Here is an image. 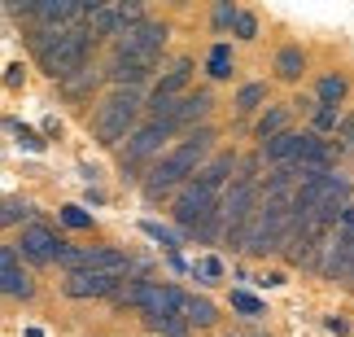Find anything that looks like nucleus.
<instances>
[{
    "instance_id": "obj_6",
    "label": "nucleus",
    "mask_w": 354,
    "mask_h": 337,
    "mask_svg": "<svg viewBox=\"0 0 354 337\" xmlns=\"http://www.w3.org/2000/svg\"><path fill=\"white\" fill-rule=\"evenodd\" d=\"M184 307H188V293H184L180 285H171V280H162V285H153V293H149L140 320H145L149 333H162L167 325L184 320Z\"/></svg>"
},
{
    "instance_id": "obj_20",
    "label": "nucleus",
    "mask_w": 354,
    "mask_h": 337,
    "mask_svg": "<svg viewBox=\"0 0 354 337\" xmlns=\"http://www.w3.org/2000/svg\"><path fill=\"white\" fill-rule=\"evenodd\" d=\"M346 92H350V79L346 75H324L319 79V105H333V110H342V101H346Z\"/></svg>"
},
{
    "instance_id": "obj_13",
    "label": "nucleus",
    "mask_w": 354,
    "mask_h": 337,
    "mask_svg": "<svg viewBox=\"0 0 354 337\" xmlns=\"http://www.w3.org/2000/svg\"><path fill=\"white\" fill-rule=\"evenodd\" d=\"M210 110H214V97H210V92H184V97H180V110H175V131H180V127H193V123L206 127Z\"/></svg>"
},
{
    "instance_id": "obj_30",
    "label": "nucleus",
    "mask_w": 354,
    "mask_h": 337,
    "mask_svg": "<svg viewBox=\"0 0 354 337\" xmlns=\"http://www.w3.org/2000/svg\"><path fill=\"white\" fill-rule=\"evenodd\" d=\"M232 31H236V39H258V18L241 9V18H236V26H232Z\"/></svg>"
},
{
    "instance_id": "obj_21",
    "label": "nucleus",
    "mask_w": 354,
    "mask_h": 337,
    "mask_svg": "<svg viewBox=\"0 0 354 337\" xmlns=\"http://www.w3.org/2000/svg\"><path fill=\"white\" fill-rule=\"evenodd\" d=\"M232 44H214L210 48V57H206V71H210V79H232Z\"/></svg>"
},
{
    "instance_id": "obj_9",
    "label": "nucleus",
    "mask_w": 354,
    "mask_h": 337,
    "mask_svg": "<svg viewBox=\"0 0 354 337\" xmlns=\"http://www.w3.org/2000/svg\"><path fill=\"white\" fill-rule=\"evenodd\" d=\"M122 289V276H105V272H75L62 280V293L75 302L84 298H114V293Z\"/></svg>"
},
{
    "instance_id": "obj_34",
    "label": "nucleus",
    "mask_w": 354,
    "mask_h": 337,
    "mask_svg": "<svg viewBox=\"0 0 354 337\" xmlns=\"http://www.w3.org/2000/svg\"><path fill=\"white\" fill-rule=\"evenodd\" d=\"M232 337H250V333H232Z\"/></svg>"
},
{
    "instance_id": "obj_3",
    "label": "nucleus",
    "mask_w": 354,
    "mask_h": 337,
    "mask_svg": "<svg viewBox=\"0 0 354 337\" xmlns=\"http://www.w3.org/2000/svg\"><path fill=\"white\" fill-rule=\"evenodd\" d=\"M140 88H114L110 97L97 101V110H92V131H97V140L105 149H122V145L131 140V131L140 127L136 118H140Z\"/></svg>"
},
{
    "instance_id": "obj_5",
    "label": "nucleus",
    "mask_w": 354,
    "mask_h": 337,
    "mask_svg": "<svg viewBox=\"0 0 354 337\" xmlns=\"http://www.w3.org/2000/svg\"><path fill=\"white\" fill-rule=\"evenodd\" d=\"M171 136H175L171 123H153V118H149V123H140V127L131 131V140L118 149V167H122V175H131V180H136V171L153 163V158L162 154V140H171Z\"/></svg>"
},
{
    "instance_id": "obj_8",
    "label": "nucleus",
    "mask_w": 354,
    "mask_h": 337,
    "mask_svg": "<svg viewBox=\"0 0 354 337\" xmlns=\"http://www.w3.org/2000/svg\"><path fill=\"white\" fill-rule=\"evenodd\" d=\"M18 254H22L26 263L44 267V263H57L62 254H66V241H57V233L44 228V224H26L22 237H18Z\"/></svg>"
},
{
    "instance_id": "obj_1",
    "label": "nucleus",
    "mask_w": 354,
    "mask_h": 337,
    "mask_svg": "<svg viewBox=\"0 0 354 337\" xmlns=\"http://www.w3.org/2000/svg\"><path fill=\"white\" fill-rule=\"evenodd\" d=\"M210 149H214V127H193L188 140H180L149 167V180H145L149 201H162L167 193H180L188 180H197L201 167L210 163Z\"/></svg>"
},
{
    "instance_id": "obj_17",
    "label": "nucleus",
    "mask_w": 354,
    "mask_h": 337,
    "mask_svg": "<svg viewBox=\"0 0 354 337\" xmlns=\"http://www.w3.org/2000/svg\"><path fill=\"white\" fill-rule=\"evenodd\" d=\"M289 131V105H271V110H263V118L254 123V136L258 145H267V140H276Z\"/></svg>"
},
{
    "instance_id": "obj_24",
    "label": "nucleus",
    "mask_w": 354,
    "mask_h": 337,
    "mask_svg": "<svg viewBox=\"0 0 354 337\" xmlns=\"http://www.w3.org/2000/svg\"><path fill=\"white\" fill-rule=\"evenodd\" d=\"M97 84H101V71H97V66H92V71L75 75L71 84H66V92H71V97H88V92H97Z\"/></svg>"
},
{
    "instance_id": "obj_18",
    "label": "nucleus",
    "mask_w": 354,
    "mask_h": 337,
    "mask_svg": "<svg viewBox=\"0 0 354 337\" xmlns=\"http://www.w3.org/2000/svg\"><path fill=\"white\" fill-rule=\"evenodd\" d=\"M276 75L284 79V84H297V79L306 75V53L297 48V44H284L276 53Z\"/></svg>"
},
{
    "instance_id": "obj_29",
    "label": "nucleus",
    "mask_w": 354,
    "mask_h": 337,
    "mask_svg": "<svg viewBox=\"0 0 354 337\" xmlns=\"http://www.w3.org/2000/svg\"><path fill=\"white\" fill-rule=\"evenodd\" d=\"M145 233L153 237V241H162V246H167V254L175 259V250H180V241H175V237L167 233V228H162V224H153V219H145Z\"/></svg>"
},
{
    "instance_id": "obj_10",
    "label": "nucleus",
    "mask_w": 354,
    "mask_h": 337,
    "mask_svg": "<svg viewBox=\"0 0 354 337\" xmlns=\"http://www.w3.org/2000/svg\"><path fill=\"white\" fill-rule=\"evenodd\" d=\"M22 254L18 246H0V289H5V298H31L35 285H31V276L22 272Z\"/></svg>"
},
{
    "instance_id": "obj_19",
    "label": "nucleus",
    "mask_w": 354,
    "mask_h": 337,
    "mask_svg": "<svg viewBox=\"0 0 354 337\" xmlns=\"http://www.w3.org/2000/svg\"><path fill=\"white\" fill-rule=\"evenodd\" d=\"M184 320H188V329H210L214 320H219V311H214V302H210V298H197V293H188Z\"/></svg>"
},
{
    "instance_id": "obj_28",
    "label": "nucleus",
    "mask_w": 354,
    "mask_h": 337,
    "mask_svg": "<svg viewBox=\"0 0 354 337\" xmlns=\"http://www.w3.org/2000/svg\"><path fill=\"white\" fill-rule=\"evenodd\" d=\"M62 224L75 228V233H84V228H92V215L84 206H62Z\"/></svg>"
},
{
    "instance_id": "obj_23",
    "label": "nucleus",
    "mask_w": 354,
    "mask_h": 337,
    "mask_svg": "<svg viewBox=\"0 0 354 337\" xmlns=\"http://www.w3.org/2000/svg\"><path fill=\"white\" fill-rule=\"evenodd\" d=\"M193 276L201 280V285H214V280H223V259H214V254H201V259L193 263Z\"/></svg>"
},
{
    "instance_id": "obj_33",
    "label": "nucleus",
    "mask_w": 354,
    "mask_h": 337,
    "mask_svg": "<svg viewBox=\"0 0 354 337\" xmlns=\"http://www.w3.org/2000/svg\"><path fill=\"white\" fill-rule=\"evenodd\" d=\"M162 337H188V320H175V325L162 329Z\"/></svg>"
},
{
    "instance_id": "obj_2",
    "label": "nucleus",
    "mask_w": 354,
    "mask_h": 337,
    "mask_svg": "<svg viewBox=\"0 0 354 337\" xmlns=\"http://www.w3.org/2000/svg\"><path fill=\"white\" fill-rule=\"evenodd\" d=\"M97 44L84 26H62V31H35L31 35V48L39 66H44L48 79H62V84H71L75 75L88 71V48Z\"/></svg>"
},
{
    "instance_id": "obj_26",
    "label": "nucleus",
    "mask_w": 354,
    "mask_h": 337,
    "mask_svg": "<svg viewBox=\"0 0 354 337\" xmlns=\"http://www.w3.org/2000/svg\"><path fill=\"white\" fill-rule=\"evenodd\" d=\"M232 307H236V311H245V316H250V320H258V316H267V307L258 302V298H254L250 289H232Z\"/></svg>"
},
{
    "instance_id": "obj_14",
    "label": "nucleus",
    "mask_w": 354,
    "mask_h": 337,
    "mask_svg": "<svg viewBox=\"0 0 354 337\" xmlns=\"http://www.w3.org/2000/svg\"><path fill=\"white\" fill-rule=\"evenodd\" d=\"M188 79H193V62H188V57H180V62H175L167 75L158 79V88H153V101H180V97H184V88H188Z\"/></svg>"
},
{
    "instance_id": "obj_16",
    "label": "nucleus",
    "mask_w": 354,
    "mask_h": 337,
    "mask_svg": "<svg viewBox=\"0 0 354 337\" xmlns=\"http://www.w3.org/2000/svg\"><path fill=\"white\" fill-rule=\"evenodd\" d=\"M232 171H236V154H214L210 163L201 167L197 180L206 184V188H214V193H219V188L227 193V184H232Z\"/></svg>"
},
{
    "instance_id": "obj_31",
    "label": "nucleus",
    "mask_w": 354,
    "mask_h": 337,
    "mask_svg": "<svg viewBox=\"0 0 354 337\" xmlns=\"http://www.w3.org/2000/svg\"><path fill=\"white\" fill-rule=\"evenodd\" d=\"M9 131L18 136V145H26V149H44V140H39L31 127H22V123H9Z\"/></svg>"
},
{
    "instance_id": "obj_25",
    "label": "nucleus",
    "mask_w": 354,
    "mask_h": 337,
    "mask_svg": "<svg viewBox=\"0 0 354 337\" xmlns=\"http://www.w3.org/2000/svg\"><path fill=\"white\" fill-rule=\"evenodd\" d=\"M310 123H315V136H324V131H342V110H333V105H319V114L310 118Z\"/></svg>"
},
{
    "instance_id": "obj_11",
    "label": "nucleus",
    "mask_w": 354,
    "mask_h": 337,
    "mask_svg": "<svg viewBox=\"0 0 354 337\" xmlns=\"http://www.w3.org/2000/svg\"><path fill=\"white\" fill-rule=\"evenodd\" d=\"M105 75H110L114 88H140L149 75H153V66H145L140 57H127V53H114L110 66H105Z\"/></svg>"
},
{
    "instance_id": "obj_27",
    "label": "nucleus",
    "mask_w": 354,
    "mask_h": 337,
    "mask_svg": "<svg viewBox=\"0 0 354 337\" xmlns=\"http://www.w3.org/2000/svg\"><path fill=\"white\" fill-rule=\"evenodd\" d=\"M26 215H31V206H26V201H18V197H5V210H0V224H5V228H13L18 219H26Z\"/></svg>"
},
{
    "instance_id": "obj_7",
    "label": "nucleus",
    "mask_w": 354,
    "mask_h": 337,
    "mask_svg": "<svg viewBox=\"0 0 354 337\" xmlns=\"http://www.w3.org/2000/svg\"><path fill=\"white\" fill-rule=\"evenodd\" d=\"M167 22H140V26H131V31H122L114 39V53H127V57H140L145 66H158V53L162 44H167Z\"/></svg>"
},
{
    "instance_id": "obj_12",
    "label": "nucleus",
    "mask_w": 354,
    "mask_h": 337,
    "mask_svg": "<svg viewBox=\"0 0 354 337\" xmlns=\"http://www.w3.org/2000/svg\"><path fill=\"white\" fill-rule=\"evenodd\" d=\"M302 140H306V131H284V136L258 145V154H263L271 167H289V163H297V154H302Z\"/></svg>"
},
{
    "instance_id": "obj_4",
    "label": "nucleus",
    "mask_w": 354,
    "mask_h": 337,
    "mask_svg": "<svg viewBox=\"0 0 354 337\" xmlns=\"http://www.w3.org/2000/svg\"><path fill=\"white\" fill-rule=\"evenodd\" d=\"M219 206H223V197L214 193V188H206L201 180H188L180 193H175L171 215H175V224H180L184 233H193V237H214V233L223 228Z\"/></svg>"
},
{
    "instance_id": "obj_22",
    "label": "nucleus",
    "mask_w": 354,
    "mask_h": 337,
    "mask_svg": "<svg viewBox=\"0 0 354 337\" xmlns=\"http://www.w3.org/2000/svg\"><path fill=\"white\" fill-rule=\"evenodd\" d=\"M263 101H267V84H245L236 92V114H254V110H263Z\"/></svg>"
},
{
    "instance_id": "obj_15",
    "label": "nucleus",
    "mask_w": 354,
    "mask_h": 337,
    "mask_svg": "<svg viewBox=\"0 0 354 337\" xmlns=\"http://www.w3.org/2000/svg\"><path fill=\"white\" fill-rule=\"evenodd\" d=\"M149 293H153V280L149 276H127L122 280V289L114 293V311H127V307H136V311H145V302H149Z\"/></svg>"
},
{
    "instance_id": "obj_32",
    "label": "nucleus",
    "mask_w": 354,
    "mask_h": 337,
    "mask_svg": "<svg viewBox=\"0 0 354 337\" xmlns=\"http://www.w3.org/2000/svg\"><path fill=\"white\" fill-rule=\"evenodd\" d=\"M236 18H241V9H232V5H214V26H236Z\"/></svg>"
}]
</instances>
